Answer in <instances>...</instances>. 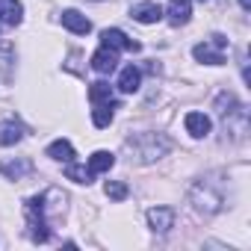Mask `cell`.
Returning a JSON list of instances; mask_svg holds the SVG:
<instances>
[{
	"label": "cell",
	"instance_id": "cell-1",
	"mask_svg": "<svg viewBox=\"0 0 251 251\" xmlns=\"http://www.w3.org/2000/svg\"><path fill=\"white\" fill-rule=\"evenodd\" d=\"M65 195L59 189H48L42 195H33L27 204H24V213H27V227H30V239L36 245L48 242L50 239V227L53 222L65 213Z\"/></svg>",
	"mask_w": 251,
	"mask_h": 251
},
{
	"label": "cell",
	"instance_id": "cell-2",
	"mask_svg": "<svg viewBox=\"0 0 251 251\" xmlns=\"http://www.w3.org/2000/svg\"><path fill=\"white\" fill-rule=\"evenodd\" d=\"M124 148H127L130 160L136 163H154L172 151V139H166L163 133H136L124 142Z\"/></svg>",
	"mask_w": 251,
	"mask_h": 251
},
{
	"label": "cell",
	"instance_id": "cell-3",
	"mask_svg": "<svg viewBox=\"0 0 251 251\" xmlns=\"http://www.w3.org/2000/svg\"><path fill=\"white\" fill-rule=\"evenodd\" d=\"M225 48H227V39L216 33V36H210L207 42L195 45V48H192V56H195L198 62H204V65H225Z\"/></svg>",
	"mask_w": 251,
	"mask_h": 251
},
{
	"label": "cell",
	"instance_id": "cell-4",
	"mask_svg": "<svg viewBox=\"0 0 251 251\" xmlns=\"http://www.w3.org/2000/svg\"><path fill=\"white\" fill-rule=\"evenodd\" d=\"M100 45H103V48H109V50H133V53H136V50H142V45H139V42L127 39V36H124L121 30H115V27L100 33Z\"/></svg>",
	"mask_w": 251,
	"mask_h": 251
},
{
	"label": "cell",
	"instance_id": "cell-5",
	"mask_svg": "<svg viewBox=\"0 0 251 251\" xmlns=\"http://www.w3.org/2000/svg\"><path fill=\"white\" fill-rule=\"evenodd\" d=\"M192 204H195V210H201V213H216V210L222 207V198L213 195V192L207 189V183H195V186H192Z\"/></svg>",
	"mask_w": 251,
	"mask_h": 251
},
{
	"label": "cell",
	"instance_id": "cell-6",
	"mask_svg": "<svg viewBox=\"0 0 251 251\" xmlns=\"http://www.w3.org/2000/svg\"><path fill=\"white\" fill-rule=\"evenodd\" d=\"M92 68L98 71V74H112L115 68H118V50H109V48H98L95 53H92Z\"/></svg>",
	"mask_w": 251,
	"mask_h": 251
},
{
	"label": "cell",
	"instance_id": "cell-7",
	"mask_svg": "<svg viewBox=\"0 0 251 251\" xmlns=\"http://www.w3.org/2000/svg\"><path fill=\"white\" fill-rule=\"evenodd\" d=\"M148 225H151V230H157V233L172 230V227H175V210H172V207H151V210H148Z\"/></svg>",
	"mask_w": 251,
	"mask_h": 251
},
{
	"label": "cell",
	"instance_id": "cell-8",
	"mask_svg": "<svg viewBox=\"0 0 251 251\" xmlns=\"http://www.w3.org/2000/svg\"><path fill=\"white\" fill-rule=\"evenodd\" d=\"M183 124H186V133L195 136V139H204V136H210V130H213V121H210L204 112H186Z\"/></svg>",
	"mask_w": 251,
	"mask_h": 251
},
{
	"label": "cell",
	"instance_id": "cell-9",
	"mask_svg": "<svg viewBox=\"0 0 251 251\" xmlns=\"http://www.w3.org/2000/svg\"><path fill=\"white\" fill-rule=\"evenodd\" d=\"M130 18L133 21H139V24H157V21H163V6L160 3H136L133 9H130Z\"/></svg>",
	"mask_w": 251,
	"mask_h": 251
},
{
	"label": "cell",
	"instance_id": "cell-10",
	"mask_svg": "<svg viewBox=\"0 0 251 251\" xmlns=\"http://www.w3.org/2000/svg\"><path fill=\"white\" fill-rule=\"evenodd\" d=\"M62 27L71 30L74 36H86V33H92V21H89L83 12H77V9H65V12H62Z\"/></svg>",
	"mask_w": 251,
	"mask_h": 251
},
{
	"label": "cell",
	"instance_id": "cell-11",
	"mask_svg": "<svg viewBox=\"0 0 251 251\" xmlns=\"http://www.w3.org/2000/svg\"><path fill=\"white\" fill-rule=\"evenodd\" d=\"M169 21L172 27H183L189 24V15H192V0H169Z\"/></svg>",
	"mask_w": 251,
	"mask_h": 251
},
{
	"label": "cell",
	"instance_id": "cell-12",
	"mask_svg": "<svg viewBox=\"0 0 251 251\" xmlns=\"http://www.w3.org/2000/svg\"><path fill=\"white\" fill-rule=\"evenodd\" d=\"M0 21L9 24V27H18L24 21V6L21 0H0Z\"/></svg>",
	"mask_w": 251,
	"mask_h": 251
},
{
	"label": "cell",
	"instance_id": "cell-13",
	"mask_svg": "<svg viewBox=\"0 0 251 251\" xmlns=\"http://www.w3.org/2000/svg\"><path fill=\"white\" fill-rule=\"evenodd\" d=\"M139 83H142V71H139L136 65H124V68H121L118 89H121L124 95H133V92H139Z\"/></svg>",
	"mask_w": 251,
	"mask_h": 251
},
{
	"label": "cell",
	"instance_id": "cell-14",
	"mask_svg": "<svg viewBox=\"0 0 251 251\" xmlns=\"http://www.w3.org/2000/svg\"><path fill=\"white\" fill-rule=\"evenodd\" d=\"M0 172H3L9 180H18L24 175L33 172V160L30 157H21V160H6V163H0Z\"/></svg>",
	"mask_w": 251,
	"mask_h": 251
},
{
	"label": "cell",
	"instance_id": "cell-15",
	"mask_svg": "<svg viewBox=\"0 0 251 251\" xmlns=\"http://www.w3.org/2000/svg\"><path fill=\"white\" fill-rule=\"evenodd\" d=\"M115 109H118V103H115V100L95 103V109H92V121H95V127H109L112 118H115Z\"/></svg>",
	"mask_w": 251,
	"mask_h": 251
},
{
	"label": "cell",
	"instance_id": "cell-16",
	"mask_svg": "<svg viewBox=\"0 0 251 251\" xmlns=\"http://www.w3.org/2000/svg\"><path fill=\"white\" fill-rule=\"evenodd\" d=\"M48 157L56 160V163H71L74 160V145L68 139H56V142L48 145Z\"/></svg>",
	"mask_w": 251,
	"mask_h": 251
},
{
	"label": "cell",
	"instance_id": "cell-17",
	"mask_svg": "<svg viewBox=\"0 0 251 251\" xmlns=\"http://www.w3.org/2000/svg\"><path fill=\"white\" fill-rule=\"evenodd\" d=\"M21 139H24V127H21V124H15V121H3V124H0V145H3V148L15 145Z\"/></svg>",
	"mask_w": 251,
	"mask_h": 251
},
{
	"label": "cell",
	"instance_id": "cell-18",
	"mask_svg": "<svg viewBox=\"0 0 251 251\" xmlns=\"http://www.w3.org/2000/svg\"><path fill=\"white\" fill-rule=\"evenodd\" d=\"M112 166H115V154H109V151H95V154L89 157V172H92V175L109 172Z\"/></svg>",
	"mask_w": 251,
	"mask_h": 251
},
{
	"label": "cell",
	"instance_id": "cell-19",
	"mask_svg": "<svg viewBox=\"0 0 251 251\" xmlns=\"http://www.w3.org/2000/svg\"><path fill=\"white\" fill-rule=\"evenodd\" d=\"M65 177H68V180H74V183H92V177H95V175H92L86 166H77V163L71 160V163H65Z\"/></svg>",
	"mask_w": 251,
	"mask_h": 251
},
{
	"label": "cell",
	"instance_id": "cell-20",
	"mask_svg": "<svg viewBox=\"0 0 251 251\" xmlns=\"http://www.w3.org/2000/svg\"><path fill=\"white\" fill-rule=\"evenodd\" d=\"M89 100H92V103H103V100H112V86H109V83H103V80L92 83V86H89Z\"/></svg>",
	"mask_w": 251,
	"mask_h": 251
},
{
	"label": "cell",
	"instance_id": "cell-21",
	"mask_svg": "<svg viewBox=\"0 0 251 251\" xmlns=\"http://www.w3.org/2000/svg\"><path fill=\"white\" fill-rule=\"evenodd\" d=\"M103 192L112 198V201H124V198H127V183H121V180H106V186H103Z\"/></svg>",
	"mask_w": 251,
	"mask_h": 251
},
{
	"label": "cell",
	"instance_id": "cell-22",
	"mask_svg": "<svg viewBox=\"0 0 251 251\" xmlns=\"http://www.w3.org/2000/svg\"><path fill=\"white\" fill-rule=\"evenodd\" d=\"M239 6H242V9L248 12V9H251V0H239Z\"/></svg>",
	"mask_w": 251,
	"mask_h": 251
},
{
	"label": "cell",
	"instance_id": "cell-23",
	"mask_svg": "<svg viewBox=\"0 0 251 251\" xmlns=\"http://www.w3.org/2000/svg\"><path fill=\"white\" fill-rule=\"evenodd\" d=\"M201 3H204V0H201Z\"/></svg>",
	"mask_w": 251,
	"mask_h": 251
}]
</instances>
